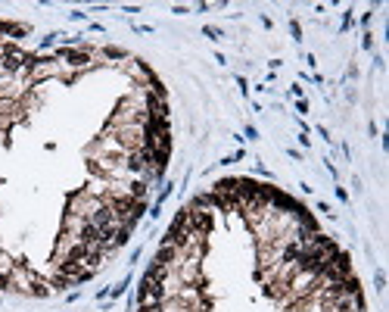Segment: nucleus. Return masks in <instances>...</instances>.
Here are the masks:
<instances>
[{
    "mask_svg": "<svg viewBox=\"0 0 389 312\" xmlns=\"http://www.w3.org/2000/svg\"><path fill=\"white\" fill-rule=\"evenodd\" d=\"M181 256H184V253H181L178 247L162 244V247H159V253H156V262H162V265H174V262H181Z\"/></svg>",
    "mask_w": 389,
    "mask_h": 312,
    "instance_id": "1",
    "label": "nucleus"
},
{
    "mask_svg": "<svg viewBox=\"0 0 389 312\" xmlns=\"http://www.w3.org/2000/svg\"><path fill=\"white\" fill-rule=\"evenodd\" d=\"M60 56H63V60H69L72 66H84V63H90V53H87V50H63Z\"/></svg>",
    "mask_w": 389,
    "mask_h": 312,
    "instance_id": "2",
    "label": "nucleus"
},
{
    "mask_svg": "<svg viewBox=\"0 0 389 312\" xmlns=\"http://www.w3.org/2000/svg\"><path fill=\"white\" fill-rule=\"evenodd\" d=\"M144 194H147V184H144V181H134V184H131V194H128V197L140 200V197H144Z\"/></svg>",
    "mask_w": 389,
    "mask_h": 312,
    "instance_id": "3",
    "label": "nucleus"
},
{
    "mask_svg": "<svg viewBox=\"0 0 389 312\" xmlns=\"http://www.w3.org/2000/svg\"><path fill=\"white\" fill-rule=\"evenodd\" d=\"M103 53L109 56V60H125V50H122V47H106Z\"/></svg>",
    "mask_w": 389,
    "mask_h": 312,
    "instance_id": "4",
    "label": "nucleus"
}]
</instances>
